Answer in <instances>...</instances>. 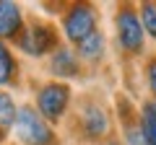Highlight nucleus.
Instances as JSON below:
<instances>
[{"label": "nucleus", "mask_w": 156, "mask_h": 145, "mask_svg": "<svg viewBox=\"0 0 156 145\" xmlns=\"http://www.w3.org/2000/svg\"><path fill=\"white\" fill-rule=\"evenodd\" d=\"M140 135L143 145H156V99L140 106Z\"/></svg>", "instance_id": "nucleus-10"}, {"label": "nucleus", "mask_w": 156, "mask_h": 145, "mask_svg": "<svg viewBox=\"0 0 156 145\" xmlns=\"http://www.w3.org/2000/svg\"><path fill=\"white\" fill-rule=\"evenodd\" d=\"M62 31L65 36L78 44V42H83L89 34L96 31V8L89 5V3H76V5L68 8L65 18H62Z\"/></svg>", "instance_id": "nucleus-3"}, {"label": "nucleus", "mask_w": 156, "mask_h": 145, "mask_svg": "<svg viewBox=\"0 0 156 145\" xmlns=\"http://www.w3.org/2000/svg\"><path fill=\"white\" fill-rule=\"evenodd\" d=\"M107 145H117V143H107Z\"/></svg>", "instance_id": "nucleus-15"}, {"label": "nucleus", "mask_w": 156, "mask_h": 145, "mask_svg": "<svg viewBox=\"0 0 156 145\" xmlns=\"http://www.w3.org/2000/svg\"><path fill=\"white\" fill-rule=\"evenodd\" d=\"M18 78V65L13 52L5 47V42H0V86H13Z\"/></svg>", "instance_id": "nucleus-11"}, {"label": "nucleus", "mask_w": 156, "mask_h": 145, "mask_svg": "<svg viewBox=\"0 0 156 145\" xmlns=\"http://www.w3.org/2000/svg\"><path fill=\"white\" fill-rule=\"evenodd\" d=\"M140 26L148 36L156 39V3H143L140 5Z\"/></svg>", "instance_id": "nucleus-13"}, {"label": "nucleus", "mask_w": 156, "mask_h": 145, "mask_svg": "<svg viewBox=\"0 0 156 145\" xmlns=\"http://www.w3.org/2000/svg\"><path fill=\"white\" fill-rule=\"evenodd\" d=\"M81 130L86 132V137L99 140L107 135L109 130V119H107V112L99 104H86L83 112H81Z\"/></svg>", "instance_id": "nucleus-6"}, {"label": "nucleus", "mask_w": 156, "mask_h": 145, "mask_svg": "<svg viewBox=\"0 0 156 145\" xmlns=\"http://www.w3.org/2000/svg\"><path fill=\"white\" fill-rule=\"evenodd\" d=\"M146 80H148L151 93L156 96V57H154V60H148V65H146Z\"/></svg>", "instance_id": "nucleus-14"}, {"label": "nucleus", "mask_w": 156, "mask_h": 145, "mask_svg": "<svg viewBox=\"0 0 156 145\" xmlns=\"http://www.w3.org/2000/svg\"><path fill=\"white\" fill-rule=\"evenodd\" d=\"M68 104H70V88L65 83H47L39 88L37 93V112L47 119V122H57L62 119Z\"/></svg>", "instance_id": "nucleus-4"}, {"label": "nucleus", "mask_w": 156, "mask_h": 145, "mask_svg": "<svg viewBox=\"0 0 156 145\" xmlns=\"http://www.w3.org/2000/svg\"><path fill=\"white\" fill-rule=\"evenodd\" d=\"M16 104H13L11 93H5V91H0V140L5 137L8 132H11V127L16 124Z\"/></svg>", "instance_id": "nucleus-12"}, {"label": "nucleus", "mask_w": 156, "mask_h": 145, "mask_svg": "<svg viewBox=\"0 0 156 145\" xmlns=\"http://www.w3.org/2000/svg\"><path fill=\"white\" fill-rule=\"evenodd\" d=\"M23 31V16L16 3L0 0V42L3 39H18Z\"/></svg>", "instance_id": "nucleus-7"}, {"label": "nucleus", "mask_w": 156, "mask_h": 145, "mask_svg": "<svg viewBox=\"0 0 156 145\" xmlns=\"http://www.w3.org/2000/svg\"><path fill=\"white\" fill-rule=\"evenodd\" d=\"M50 70L60 78H76L78 72H81V62H78V55L68 47H57L55 55L50 60Z\"/></svg>", "instance_id": "nucleus-8"}, {"label": "nucleus", "mask_w": 156, "mask_h": 145, "mask_svg": "<svg viewBox=\"0 0 156 145\" xmlns=\"http://www.w3.org/2000/svg\"><path fill=\"white\" fill-rule=\"evenodd\" d=\"M13 130H16L18 140L23 145H55V132H52L50 122L34 106H21L18 109Z\"/></svg>", "instance_id": "nucleus-1"}, {"label": "nucleus", "mask_w": 156, "mask_h": 145, "mask_svg": "<svg viewBox=\"0 0 156 145\" xmlns=\"http://www.w3.org/2000/svg\"><path fill=\"white\" fill-rule=\"evenodd\" d=\"M78 60H86V62H96L101 60V55H104V34L101 31H94L89 34L83 42H78Z\"/></svg>", "instance_id": "nucleus-9"}, {"label": "nucleus", "mask_w": 156, "mask_h": 145, "mask_svg": "<svg viewBox=\"0 0 156 145\" xmlns=\"http://www.w3.org/2000/svg\"><path fill=\"white\" fill-rule=\"evenodd\" d=\"M115 26H117V39H120V47H122L128 55H138V52H143L146 31H143V26H140V16H138L130 5H122L120 11H117Z\"/></svg>", "instance_id": "nucleus-2"}, {"label": "nucleus", "mask_w": 156, "mask_h": 145, "mask_svg": "<svg viewBox=\"0 0 156 145\" xmlns=\"http://www.w3.org/2000/svg\"><path fill=\"white\" fill-rule=\"evenodd\" d=\"M18 47L21 52L31 57H42L50 49H57V34L50 23H31V26H23L21 36H18Z\"/></svg>", "instance_id": "nucleus-5"}]
</instances>
